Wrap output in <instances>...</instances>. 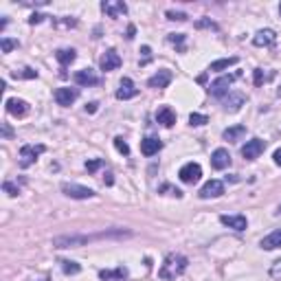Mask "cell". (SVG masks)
Returning a JSON list of instances; mask_svg holds the SVG:
<instances>
[{
	"instance_id": "cell-5",
	"label": "cell",
	"mask_w": 281,
	"mask_h": 281,
	"mask_svg": "<svg viewBox=\"0 0 281 281\" xmlns=\"http://www.w3.org/2000/svg\"><path fill=\"white\" fill-rule=\"evenodd\" d=\"M240 75L242 73H233V75H224V77L215 79V82L209 86L211 95H213V97H224L228 92V88H231V84L235 82V79H240Z\"/></svg>"
},
{
	"instance_id": "cell-3",
	"label": "cell",
	"mask_w": 281,
	"mask_h": 281,
	"mask_svg": "<svg viewBox=\"0 0 281 281\" xmlns=\"http://www.w3.org/2000/svg\"><path fill=\"white\" fill-rule=\"evenodd\" d=\"M62 191H64V196L75 198V200H88L95 196V191H92L90 187L77 185V182H62Z\"/></svg>"
},
{
	"instance_id": "cell-6",
	"label": "cell",
	"mask_w": 281,
	"mask_h": 281,
	"mask_svg": "<svg viewBox=\"0 0 281 281\" xmlns=\"http://www.w3.org/2000/svg\"><path fill=\"white\" fill-rule=\"evenodd\" d=\"M178 176H180V180L185 182V185H194V182H198L200 176H202V167H200L198 163H187V165L180 167Z\"/></svg>"
},
{
	"instance_id": "cell-30",
	"label": "cell",
	"mask_w": 281,
	"mask_h": 281,
	"mask_svg": "<svg viewBox=\"0 0 281 281\" xmlns=\"http://www.w3.org/2000/svg\"><path fill=\"white\" fill-rule=\"evenodd\" d=\"M189 123L191 125H204V123H209V116L207 114H198V112H191V114H189Z\"/></svg>"
},
{
	"instance_id": "cell-32",
	"label": "cell",
	"mask_w": 281,
	"mask_h": 281,
	"mask_svg": "<svg viewBox=\"0 0 281 281\" xmlns=\"http://www.w3.org/2000/svg\"><path fill=\"white\" fill-rule=\"evenodd\" d=\"M167 40H169L171 44H176L180 51H185V46H182V44H185V35H182V33H169V35H167Z\"/></svg>"
},
{
	"instance_id": "cell-2",
	"label": "cell",
	"mask_w": 281,
	"mask_h": 281,
	"mask_svg": "<svg viewBox=\"0 0 281 281\" xmlns=\"http://www.w3.org/2000/svg\"><path fill=\"white\" fill-rule=\"evenodd\" d=\"M187 257L185 255H178V253H171V255L165 257V261L161 264V270H158V277L165 279V281H174L178 279L182 273L187 270Z\"/></svg>"
},
{
	"instance_id": "cell-28",
	"label": "cell",
	"mask_w": 281,
	"mask_h": 281,
	"mask_svg": "<svg viewBox=\"0 0 281 281\" xmlns=\"http://www.w3.org/2000/svg\"><path fill=\"white\" fill-rule=\"evenodd\" d=\"M13 77H20V79H37V70H33V68H22L20 73H18V70H13Z\"/></svg>"
},
{
	"instance_id": "cell-34",
	"label": "cell",
	"mask_w": 281,
	"mask_h": 281,
	"mask_svg": "<svg viewBox=\"0 0 281 281\" xmlns=\"http://www.w3.org/2000/svg\"><path fill=\"white\" fill-rule=\"evenodd\" d=\"M114 147L119 149V152L123 154V156H128V154H130V145L125 143V140L121 139V137H116V139H114Z\"/></svg>"
},
{
	"instance_id": "cell-43",
	"label": "cell",
	"mask_w": 281,
	"mask_h": 281,
	"mask_svg": "<svg viewBox=\"0 0 281 281\" xmlns=\"http://www.w3.org/2000/svg\"><path fill=\"white\" fill-rule=\"evenodd\" d=\"M273 158H275V163L281 167V147L279 149H275V154H273Z\"/></svg>"
},
{
	"instance_id": "cell-13",
	"label": "cell",
	"mask_w": 281,
	"mask_h": 281,
	"mask_svg": "<svg viewBox=\"0 0 281 281\" xmlns=\"http://www.w3.org/2000/svg\"><path fill=\"white\" fill-rule=\"evenodd\" d=\"M77 97H79L77 88H57L55 90V101H57V106H64V108H68Z\"/></svg>"
},
{
	"instance_id": "cell-24",
	"label": "cell",
	"mask_w": 281,
	"mask_h": 281,
	"mask_svg": "<svg viewBox=\"0 0 281 281\" xmlns=\"http://www.w3.org/2000/svg\"><path fill=\"white\" fill-rule=\"evenodd\" d=\"M128 277V268L125 266H119L114 270H99V279L110 281V279H125Z\"/></svg>"
},
{
	"instance_id": "cell-33",
	"label": "cell",
	"mask_w": 281,
	"mask_h": 281,
	"mask_svg": "<svg viewBox=\"0 0 281 281\" xmlns=\"http://www.w3.org/2000/svg\"><path fill=\"white\" fill-rule=\"evenodd\" d=\"M266 79H268V77H266V73H264L261 68H255V70H253V84H255V86H261Z\"/></svg>"
},
{
	"instance_id": "cell-16",
	"label": "cell",
	"mask_w": 281,
	"mask_h": 281,
	"mask_svg": "<svg viewBox=\"0 0 281 281\" xmlns=\"http://www.w3.org/2000/svg\"><path fill=\"white\" fill-rule=\"evenodd\" d=\"M220 222H222L224 226L233 228V231H246V226H248L246 215H222Z\"/></svg>"
},
{
	"instance_id": "cell-4",
	"label": "cell",
	"mask_w": 281,
	"mask_h": 281,
	"mask_svg": "<svg viewBox=\"0 0 281 281\" xmlns=\"http://www.w3.org/2000/svg\"><path fill=\"white\" fill-rule=\"evenodd\" d=\"M46 147L44 145H22L20 147V167H29L37 161L40 154H44Z\"/></svg>"
},
{
	"instance_id": "cell-36",
	"label": "cell",
	"mask_w": 281,
	"mask_h": 281,
	"mask_svg": "<svg viewBox=\"0 0 281 281\" xmlns=\"http://www.w3.org/2000/svg\"><path fill=\"white\" fill-rule=\"evenodd\" d=\"M2 191H4V194H9V196H18V194H20V187H16V185H13V182H2Z\"/></svg>"
},
{
	"instance_id": "cell-46",
	"label": "cell",
	"mask_w": 281,
	"mask_h": 281,
	"mask_svg": "<svg viewBox=\"0 0 281 281\" xmlns=\"http://www.w3.org/2000/svg\"><path fill=\"white\" fill-rule=\"evenodd\" d=\"M2 134H4V137H11V130H9L7 125H4V128H2Z\"/></svg>"
},
{
	"instance_id": "cell-35",
	"label": "cell",
	"mask_w": 281,
	"mask_h": 281,
	"mask_svg": "<svg viewBox=\"0 0 281 281\" xmlns=\"http://www.w3.org/2000/svg\"><path fill=\"white\" fill-rule=\"evenodd\" d=\"M196 29H218V25L211 22V18H202V20L196 22Z\"/></svg>"
},
{
	"instance_id": "cell-15",
	"label": "cell",
	"mask_w": 281,
	"mask_h": 281,
	"mask_svg": "<svg viewBox=\"0 0 281 281\" xmlns=\"http://www.w3.org/2000/svg\"><path fill=\"white\" fill-rule=\"evenodd\" d=\"M211 165H213V169H226V167L231 165V154H228V149H224V147L215 149L213 156H211Z\"/></svg>"
},
{
	"instance_id": "cell-7",
	"label": "cell",
	"mask_w": 281,
	"mask_h": 281,
	"mask_svg": "<svg viewBox=\"0 0 281 281\" xmlns=\"http://www.w3.org/2000/svg\"><path fill=\"white\" fill-rule=\"evenodd\" d=\"M266 149V140L261 139H251L246 140V145L242 147V156L246 158V161H255V158H259V154Z\"/></svg>"
},
{
	"instance_id": "cell-39",
	"label": "cell",
	"mask_w": 281,
	"mask_h": 281,
	"mask_svg": "<svg viewBox=\"0 0 281 281\" xmlns=\"http://www.w3.org/2000/svg\"><path fill=\"white\" fill-rule=\"evenodd\" d=\"M99 167H101V161H99V158H95V161H88V163H86V169L90 171V174H92V171H97Z\"/></svg>"
},
{
	"instance_id": "cell-21",
	"label": "cell",
	"mask_w": 281,
	"mask_h": 281,
	"mask_svg": "<svg viewBox=\"0 0 281 281\" xmlns=\"http://www.w3.org/2000/svg\"><path fill=\"white\" fill-rule=\"evenodd\" d=\"M259 246L264 248V251H275V248L281 246V228L279 231H273L270 235H266L264 240L259 242Z\"/></svg>"
},
{
	"instance_id": "cell-1",
	"label": "cell",
	"mask_w": 281,
	"mask_h": 281,
	"mask_svg": "<svg viewBox=\"0 0 281 281\" xmlns=\"http://www.w3.org/2000/svg\"><path fill=\"white\" fill-rule=\"evenodd\" d=\"M130 231H112V233H99V235H59L53 240L55 248H79L86 246L95 240H101V237H128Z\"/></svg>"
},
{
	"instance_id": "cell-26",
	"label": "cell",
	"mask_w": 281,
	"mask_h": 281,
	"mask_svg": "<svg viewBox=\"0 0 281 281\" xmlns=\"http://www.w3.org/2000/svg\"><path fill=\"white\" fill-rule=\"evenodd\" d=\"M55 57H57V62L62 64V66H68V64L75 62L77 53H75V49H59L57 53H55Z\"/></svg>"
},
{
	"instance_id": "cell-17",
	"label": "cell",
	"mask_w": 281,
	"mask_h": 281,
	"mask_svg": "<svg viewBox=\"0 0 281 281\" xmlns=\"http://www.w3.org/2000/svg\"><path fill=\"white\" fill-rule=\"evenodd\" d=\"M275 42H277V33L273 29H261L253 37V44L255 46H273Z\"/></svg>"
},
{
	"instance_id": "cell-9",
	"label": "cell",
	"mask_w": 281,
	"mask_h": 281,
	"mask_svg": "<svg viewBox=\"0 0 281 281\" xmlns=\"http://www.w3.org/2000/svg\"><path fill=\"white\" fill-rule=\"evenodd\" d=\"M73 79H75V84H77V86H97V84L101 82V79L95 75V70H92V68L77 70V73L73 75Z\"/></svg>"
},
{
	"instance_id": "cell-18",
	"label": "cell",
	"mask_w": 281,
	"mask_h": 281,
	"mask_svg": "<svg viewBox=\"0 0 281 281\" xmlns=\"http://www.w3.org/2000/svg\"><path fill=\"white\" fill-rule=\"evenodd\" d=\"M156 121H158L161 125H165V128H171V125L176 123V112L171 110L169 106L158 108V112H156Z\"/></svg>"
},
{
	"instance_id": "cell-23",
	"label": "cell",
	"mask_w": 281,
	"mask_h": 281,
	"mask_svg": "<svg viewBox=\"0 0 281 281\" xmlns=\"http://www.w3.org/2000/svg\"><path fill=\"white\" fill-rule=\"evenodd\" d=\"M242 106H244V95H240V92H233V95H228L224 99V108L228 112H237Z\"/></svg>"
},
{
	"instance_id": "cell-8",
	"label": "cell",
	"mask_w": 281,
	"mask_h": 281,
	"mask_svg": "<svg viewBox=\"0 0 281 281\" xmlns=\"http://www.w3.org/2000/svg\"><path fill=\"white\" fill-rule=\"evenodd\" d=\"M101 11L108 18H119L128 13V4L121 2V0H106V2H101Z\"/></svg>"
},
{
	"instance_id": "cell-27",
	"label": "cell",
	"mask_w": 281,
	"mask_h": 281,
	"mask_svg": "<svg viewBox=\"0 0 281 281\" xmlns=\"http://www.w3.org/2000/svg\"><path fill=\"white\" fill-rule=\"evenodd\" d=\"M59 266H62V270L66 275H77L79 270H82V266H79L77 261H68V259H62L59 261Z\"/></svg>"
},
{
	"instance_id": "cell-31",
	"label": "cell",
	"mask_w": 281,
	"mask_h": 281,
	"mask_svg": "<svg viewBox=\"0 0 281 281\" xmlns=\"http://www.w3.org/2000/svg\"><path fill=\"white\" fill-rule=\"evenodd\" d=\"M163 191H167V194H169V196H176V198H182V191L178 189V187L167 185V182H165V185H161V187H158V194H163Z\"/></svg>"
},
{
	"instance_id": "cell-11",
	"label": "cell",
	"mask_w": 281,
	"mask_h": 281,
	"mask_svg": "<svg viewBox=\"0 0 281 281\" xmlns=\"http://www.w3.org/2000/svg\"><path fill=\"white\" fill-rule=\"evenodd\" d=\"M137 95H139V88L134 86L132 79H130V77H123V79H121L119 90H116V99L128 101V99H132V97H137Z\"/></svg>"
},
{
	"instance_id": "cell-44",
	"label": "cell",
	"mask_w": 281,
	"mask_h": 281,
	"mask_svg": "<svg viewBox=\"0 0 281 281\" xmlns=\"http://www.w3.org/2000/svg\"><path fill=\"white\" fill-rule=\"evenodd\" d=\"M134 33H137V27H134V25H130V27H128V35H125V37H128V40H132Z\"/></svg>"
},
{
	"instance_id": "cell-29",
	"label": "cell",
	"mask_w": 281,
	"mask_h": 281,
	"mask_svg": "<svg viewBox=\"0 0 281 281\" xmlns=\"http://www.w3.org/2000/svg\"><path fill=\"white\" fill-rule=\"evenodd\" d=\"M0 46H2V53H11L13 49H18V40H11V37H2V40H0Z\"/></svg>"
},
{
	"instance_id": "cell-45",
	"label": "cell",
	"mask_w": 281,
	"mask_h": 281,
	"mask_svg": "<svg viewBox=\"0 0 281 281\" xmlns=\"http://www.w3.org/2000/svg\"><path fill=\"white\" fill-rule=\"evenodd\" d=\"M112 182H114V178H112V174L108 171V174H106V185H112Z\"/></svg>"
},
{
	"instance_id": "cell-12",
	"label": "cell",
	"mask_w": 281,
	"mask_h": 281,
	"mask_svg": "<svg viewBox=\"0 0 281 281\" xmlns=\"http://www.w3.org/2000/svg\"><path fill=\"white\" fill-rule=\"evenodd\" d=\"M99 66H101V70H106V73H110V70H116V68L121 66L119 53H116L114 49L106 51V53L101 55V59H99Z\"/></svg>"
},
{
	"instance_id": "cell-48",
	"label": "cell",
	"mask_w": 281,
	"mask_h": 281,
	"mask_svg": "<svg viewBox=\"0 0 281 281\" xmlns=\"http://www.w3.org/2000/svg\"><path fill=\"white\" fill-rule=\"evenodd\" d=\"M279 13H281V4H279Z\"/></svg>"
},
{
	"instance_id": "cell-47",
	"label": "cell",
	"mask_w": 281,
	"mask_h": 281,
	"mask_svg": "<svg viewBox=\"0 0 281 281\" xmlns=\"http://www.w3.org/2000/svg\"><path fill=\"white\" fill-rule=\"evenodd\" d=\"M277 213H281V204H279V207H277Z\"/></svg>"
},
{
	"instance_id": "cell-19",
	"label": "cell",
	"mask_w": 281,
	"mask_h": 281,
	"mask_svg": "<svg viewBox=\"0 0 281 281\" xmlns=\"http://www.w3.org/2000/svg\"><path fill=\"white\" fill-rule=\"evenodd\" d=\"M7 112L9 114H13V116H25L27 112H29V104L27 101H22V99H7Z\"/></svg>"
},
{
	"instance_id": "cell-40",
	"label": "cell",
	"mask_w": 281,
	"mask_h": 281,
	"mask_svg": "<svg viewBox=\"0 0 281 281\" xmlns=\"http://www.w3.org/2000/svg\"><path fill=\"white\" fill-rule=\"evenodd\" d=\"M44 18H49V16H42V13H33V16L29 18V25H40Z\"/></svg>"
},
{
	"instance_id": "cell-14",
	"label": "cell",
	"mask_w": 281,
	"mask_h": 281,
	"mask_svg": "<svg viewBox=\"0 0 281 281\" xmlns=\"http://www.w3.org/2000/svg\"><path fill=\"white\" fill-rule=\"evenodd\" d=\"M171 79H174V75H171V70H158L156 75H152V77L147 79V86L149 88H167L171 84Z\"/></svg>"
},
{
	"instance_id": "cell-41",
	"label": "cell",
	"mask_w": 281,
	"mask_h": 281,
	"mask_svg": "<svg viewBox=\"0 0 281 281\" xmlns=\"http://www.w3.org/2000/svg\"><path fill=\"white\" fill-rule=\"evenodd\" d=\"M140 53L145 55V62H149V57H152V49H149V46H143V49H140Z\"/></svg>"
},
{
	"instance_id": "cell-37",
	"label": "cell",
	"mask_w": 281,
	"mask_h": 281,
	"mask_svg": "<svg viewBox=\"0 0 281 281\" xmlns=\"http://www.w3.org/2000/svg\"><path fill=\"white\" fill-rule=\"evenodd\" d=\"M165 16H167V20H178V22H185L187 20V13H182V11H167L165 13Z\"/></svg>"
},
{
	"instance_id": "cell-20",
	"label": "cell",
	"mask_w": 281,
	"mask_h": 281,
	"mask_svg": "<svg viewBox=\"0 0 281 281\" xmlns=\"http://www.w3.org/2000/svg\"><path fill=\"white\" fill-rule=\"evenodd\" d=\"M163 147L161 139H154V137H147L140 140V152L145 154V156H154V154H158V149Z\"/></svg>"
},
{
	"instance_id": "cell-42",
	"label": "cell",
	"mask_w": 281,
	"mask_h": 281,
	"mask_svg": "<svg viewBox=\"0 0 281 281\" xmlns=\"http://www.w3.org/2000/svg\"><path fill=\"white\" fill-rule=\"evenodd\" d=\"M97 106H99L97 101H92V104H86V112H90V114H92V112H97Z\"/></svg>"
},
{
	"instance_id": "cell-25",
	"label": "cell",
	"mask_w": 281,
	"mask_h": 281,
	"mask_svg": "<svg viewBox=\"0 0 281 281\" xmlns=\"http://www.w3.org/2000/svg\"><path fill=\"white\" fill-rule=\"evenodd\" d=\"M237 62H240V59H237V57H224V59H215V62H211L209 70H213V73H222V70H226V68L235 66Z\"/></svg>"
},
{
	"instance_id": "cell-22",
	"label": "cell",
	"mask_w": 281,
	"mask_h": 281,
	"mask_svg": "<svg viewBox=\"0 0 281 281\" xmlns=\"http://www.w3.org/2000/svg\"><path fill=\"white\" fill-rule=\"evenodd\" d=\"M244 134H246V125H233V128L224 130L222 137H224V140H228V143H235V140H240Z\"/></svg>"
},
{
	"instance_id": "cell-38",
	"label": "cell",
	"mask_w": 281,
	"mask_h": 281,
	"mask_svg": "<svg viewBox=\"0 0 281 281\" xmlns=\"http://www.w3.org/2000/svg\"><path fill=\"white\" fill-rule=\"evenodd\" d=\"M270 277L281 281V259H277L273 266H270Z\"/></svg>"
},
{
	"instance_id": "cell-10",
	"label": "cell",
	"mask_w": 281,
	"mask_h": 281,
	"mask_svg": "<svg viewBox=\"0 0 281 281\" xmlns=\"http://www.w3.org/2000/svg\"><path fill=\"white\" fill-rule=\"evenodd\" d=\"M224 194V182L222 180H209L207 185L200 189V198L202 200H209V198H220Z\"/></svg>"
}]
</instances>
